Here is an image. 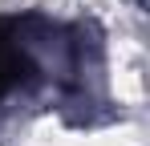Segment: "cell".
<instances>
[{"mask_svg": "<svg viewBox=\"0 0 150 146\" xmlns=\"http://www.w3.org/2000/svg\"><path fill=\"white\" fill-rule=\"evenodd\" d=\"M33 73H37V61L25 41V21L0 16V97L12 94L16 85H25Z\"/></svg>", "mask_w": 150, "mask_h": 146, "instance_id": "cell-1", "label": "cell"}]
</instances>
